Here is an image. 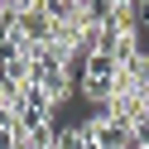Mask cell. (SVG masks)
Returning a JSON list of instances; mask_svg holds the SVG:
<instances>
[]
</instances>
